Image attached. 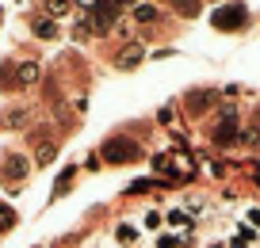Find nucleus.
I'll return each mask as SVG.
<instances>
[{"label": "nucleus", "instance_id": "aec40b11", "mask_svg": "<svg viewBox=\"0 0 260 248\" xmlns=\"http://www.w3.org/2000/svg\"><path fill=\"white\" fill-rule=\"evenodd\" d=\"M111 248H119V244H111Z\"/></svg>", "mask_w": 260, "mask_h": 248}, {"label": "nucleus", "instance_id": "f3484780", "mask_svg": "<svg viewBox=\"0 0 260 248\" xmlns=\"http://www.w3.org/2000/svg\"><path fill=\"white\" fill-rule=\"evenodd\" d=\"M252 180H256V184H260V164H252Z\"/></svg>", "mask_w": 260, "mask_h": 248}, {"label": "nucleus", "instance_id": "0eeeda50", "mask_svg": "<svg viewBox=\"0 0 260 248\" xmlns=\"http://www.w3.org/2000/svg\"><path fill=\"white\" fill-rule=\"evenodd\" d=\"M165 225H169V229H172V233H180V237H184V233H187V229H191V225H195V222H191V214H187V210H184V206H172V210H169V214H165Z\"/></svg>", "mask_w": 260, "mask_h": 248}, {"label": "nucleus", "instance_id": "6e6552de", "mask_svg": "<svg viewBox=\"0 0 260 248\" xmlns=\"http://www.w3.org/2000/svg\"><path fill=\"white\" fill-rule=\"evenodd\" d=\"M138 225H142V233H165V214L161 210H146Z\"/></svg>", "mask_w": 260, "mask_h": 248}, {"label": "nucleus", "instance_id": "a211bd4d", "mask_svg": "<svg viewBox=\"0 0 260 248\" xmlns=\"http://www.w3.org/2000/svg\"><path fill=\"white\" fill-rule=\"evenodd\" d=\"M207 248H226V244H222V240H211V244H207Z\"/></svg>", "mask_w": 260, "mask_h": 248}, {"label": "nucleus", "instance_id": "9d476101", "mask_svg": "<svg viewBox=\"0 0 260 248\" xmlns=\"http://www.w3.org/2000/svg\"><path fill=\"white\" fill-rule=\"evenodd\" d=\"M214 103V92H191V96H187V107H191V111H203V107H211Z\"/></svg>", "mask_w": 260, "mask_h": 248}, {"label": "nucleus", "instance_id": "20e7f679", "mask_svg": "<svg viewBox=\"0 0 260 248\" xmlns=\"http://www.w3.org/2000/svg\"><path fill=\"white\" fill-rule=\"evenodd\" d=\"M39 80V65H19V69H12V65H4V88H19V84H35Z\"/></svg>", "mask_w": 260, "mask_h": 248}, {"label": "nucleus", "instance_id": "1a4fd4ad", "mask_svg": "<svg viewBox=\"0 0 260 248\" xmlns=\"http://www.w3.org/2000/svg\"><path fill=\"white\" fill-rule=\"evenodd\" d=\"M142 57H146V50H142V46H126V50L119 54V61H115V65H119V69H134Z\"/></svg>", "mask_w": 260, "mask_h": 248}, {"label": "nucleus", "instance_id": "423d86ee", "mask_svg": "<svg viewBox=\"0 0 260 248\" xmlns=\"http://www.w3.org/2000/svg\"><path fill=\"white\" fill-rule=\"evenodd\" d=\"M234 137H237V115L226 111V115L218 119V126H214V141H218V145H230Z\"/></svg>", "mask_w": 260, "mask_h": 248}, {"label": "nucleus", "instance_id": "ddd939ff", "mask_svg": "<svg viewBox=\"0 0 260 248\" xmlns=\"http://www.w3.org/2000/svg\"><path fill=\"white\" fill-rule=\"evenodd\" d=\"M134 19H138V23H153L157 8H153V4H138V8H134Z\"/></svg>", "mask_w": 260, "mask_h": 248}, {"label": "nucleus", "instance_id": "2eb2a0df", "mask_svg": "<svg viewBox=\"0 0 260 248\" xmlns=\"http://www.w3.org/2000/svg\"><path fill=\"white\" fill-rule=\"evenodd\" d=\"M12 222H16V214H12V210L8 206H0V229H8V225Z\"/></svg>", "mask_w": 260, "mask_h": 248}, {"label": "nucleus", "instance_id": "39448f33", "mask_svg": "<svg viewBox=\"0 0 260 248\" xmlns=\"http://www.w3.org/2000/svg\"><path fill=\"white\" fill-rule=\"evenodd\" d=\"M142 240V225L138 222H115V244L119 248H134Z\"/></svg>", "mask_w": 260, "mask_h": 248}, {"label": "nucleus", "instance_id": "6ab92c4d", "mask_svg": "<svg viewBox=\"0 0 260 248\" xmlns=\"http://www.w3.org/2000/svg\"><path fill=\"white\" fill-rule=\"evenodd\" d=\"M115 4H134V0H115Z\"/></svg>", "mask_w": 260, "mask_h": 248}, {"label": "nucleus", "instance_id": "f03ea898", "mask_svg": "<svg viewBox=\"0 0 260 248\" xmlns=\"http://www.w3.org/2000/svg\"><path fill=\"white\" fill-rule=\"evenodd\" d=\"M245 19H249V12H245V4H226V8H218L211 16V23L218 27V31H241Z\"/></svg>", "mask_w": 260, "mask_h": 248}, {"label": "nucleus", "instance_id": "9b49d317", "mask_svg": "<svg viewBox=\"0 0 260 248\" xmlns=\"http://www.w3.org/2000/svg\"><path fill=\"white\" fill-rule=\"evenodd\" d=\"M35 34H39V39H54V34H57V23H54L50 16L35 19Z\"/></svg>", "mask_w": 260, "mask_h": 248}, {"label": "nucleus", "instance_id": "f257e3e1", "mask_svg": "<svg viewBox=\"0 0 260 248\" xmlns=\"http://www.w3.org/2000/svg\"><path fill=\"white\" fill-rule=\"evenodd\" d=\"M138 157H142V149L130 137H107L104 141V160H111V164H130Z\"/></svg>", "mask_w": 260, "mask_h": 248}, {"label": "nucleus", "instance_id": "f8f14e48", "mask_svg": "<svg viewBox=\"0 0 260 248\" xmlns=\"http://www.w3.org/2000/svg\"><path fill=\"white\" fill-rule=\"evenodd\" d=\"M157 248H184L180 233H157Z\"/></svg>", "mask_w": 260, "mask_h": 248}, {"label": "nucleus", "instance_id": "dca6fc26", "mask_svg": "<svg viewBox=\"0 0 260 248\" xmlns=\"http://www.w3.org/2000/svg\"><path fill=\"white\" fill-rule=\"evenodd\" d=\"M77 4H81V8H88V12H92V8H96V4H100V0H77Z\"/></svg>", "mask_w": 260, "mask_h": 248}, {"label": "nucleus", "instance_id": "4468645a", "mask_svg": "<svg viewBox=\"0 0 260 248\" xmlns=\"http://www.w3.org/2000/svg\"><path fill=\"white\" fill-rule=\"evenodd\" d=\"M65 8H69V0H46V12H50V16H61Z\"/></svg>", "mask_w": 260, "mask_h": 248}, {"label": "nucleus", "instance_id": "7ed1b4c3", "mask_svg": "<svg viewBox=\"0 0 260 248\" xmlns=\"http://www.w3.org/2000/svg\"><path fill=\"white\" fill-rule=\"evenodd\" d=\"M27 172H31V160H27L23 153H8V157H4V164H0V176L8 180V184L27 180Z\"/></svg>", "mask_w": 260, "mask_h": 248}]
</instances>
